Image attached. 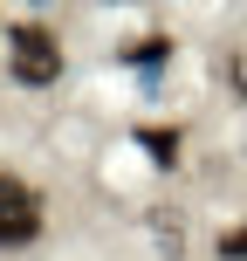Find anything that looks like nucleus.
<instances>
[{
	"instance_id": "obj_1",
	"label": "nucleus",
	"mask_w": 247,
	"mask_h": 261,
	"mask_svg": "<svg viewBox=\"0 0 247 261\" xmlns=\"http://www.w3.org/2000/svg\"><path fill=\"white\" fill-rule=\"evenodd\" d=\"M7 48H14V83H28V90H41V83L62 76V41H55L48 28L21 21V28L7 35Z\"/></svg>"
},
{
	"instance_id": "obj_2",
	"label": "nucleus",
	"mask_w": 247,
	"mask_h": 261,
	"mask_svg": "<svg viewBox=\"0 0 247 261\" xmlns=\"http://www.w3.org/2000/svg\"><path fill=\"white\" fill-rule=\"evenodd\" d=\"M41 234V199L21 179H0V248H28Z\"/></svg>"
},
{
	"instance_id": "obj_3",
	"label": "nucleus",
	"mask_w": 247,
	"mask_h": 261,
	"mask_svg": "<svg viewBox=\"0 0 247 261\" xmlns=\"http://www.w3.org/2000/svg\"><path fill=\"white\" fill-rule=\"evenodd\" d=\"M144 151H158V165L179 158V130H144Z\"/></svg>"
},
{
	"instance_id": "obj_4",
	"label": "nucleus",
	"mask_w": 247,
	"mask_h": 261,
	"mask_svg": "<svg viewBox=\"0 0 247 261\" xmlns=\"http://www.w3.org/2000/svg\"><path fill=\"white\" fill-rule=\"evenodd\" d=\"M220 261H247V227H234V234H220Z\"/></svg>"
}]
</instances>
